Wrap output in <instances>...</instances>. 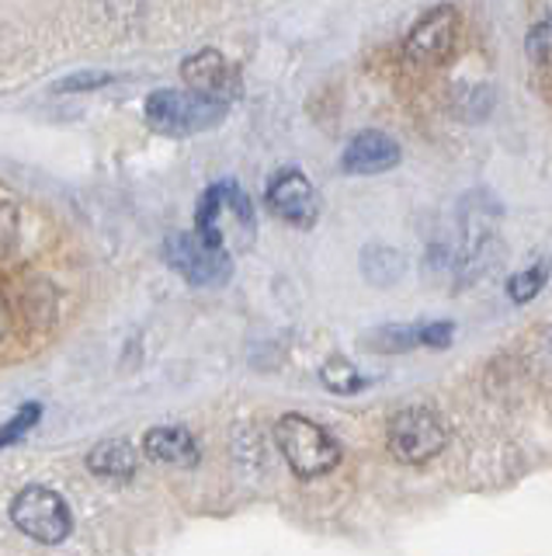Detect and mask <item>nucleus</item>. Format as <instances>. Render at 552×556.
<instances>
[{
    "label": "nucleus",
    "mask_w": 552,
    "mask_h": 556,
    "mask_svg": "<svg viewBox=\"0 0 552 556\" xmlns=\"http://www.w3.org/2000/svg\"><path fill=\"white\" fill-rule=\"evenodd\" d=\"M195 233L205 243H213V248H227V243L247 248L254 240V208L251 199L240 191V185L233 181L209 185V191L198 199L195 208Z\"/></svg>",
    "instance_id": "f257e3e1"
},
{
    "label": "nucleus",
    "mask_w": 552,
    "mask_h": 556,
    "mask_svg": "<svg viewBox=\"0 0 552 556\" xmlns=\"http://www.w3.org/2000/svg\"><path fill=\"white\" fill-rule=\"evenodd\" d=\"M230 101L209 98L198 91H175V87H164V91H153L146 98V122L153 132L161 136H195L219 126L227 118Z\"/></svg>",
    "instance_id": "f03ea898"
},
{
    "label": "nucleus",
    "mask_w": 552,
    "mask_h": 556,
    "mask_svg": "<svg viewBox=\"0 0 552 556\" xmlns=\"http://www.w3.org/2000/svg\"><path fill=\"white\" fill-rule=\"evenodd\" d=\"M274 442L296 477H323L341 463V445L326 428L303 414H285L274 425Z\"/></svg>",
    "instance_id": "7ed1b4c3"
},
{
    "label": "nucleus",
    "mask_w": 552,
    "mask_h": 556,
    "mask_svg": "<svg viewBox=\"0 0 552 556\" xmlns=\"http://www.w3.org/2000/svg\"><path fill=\"white\" fill-rule=\"evenodd\" d=\"M386 442L393 459H400L407 466H418L435 459L438 452L448 442V431L441 425V417L427 407H403L393 414L389 431H386Z\"/></svg>",
    "instance_id": "20e7f679"
},
{
    "label": "nucleus",
    "mask_w": 552,
    "mask_h": 556,
    "mask_svg": "<svg viewBox=\"0 0 552 556\" xmlns=\"http://www.w3.org/2000/svg\"><path fill=\"white\" fill-rule=\"evenodd\" d=\"M164 261L184 278V282L202 286V289L222 286L233 275V257L227 254V248H213V243H205L195 230L170 233L164 240Z\"/></svg>",
    "instance_id": "39448f33"
},
{
    "label": "nucleus",
    "mask_w": 552,
    "mask_h": 556,
    "mask_svg": "<svg viewBox=\"0 0 552 556\" xmlns=\"http://www.w3.org/2000/svg\"><path fill=\"white\" fill-rule=\"evenodd\" d=\"M11 518L25 535H31L36 543H49V546L63 543L74 529L63 497L56 491H49V486H25L11 504Z\"/></svg>",
    "instance_id": "423d86ee"
},
{
    "label": "nucleus",
    "mask_w": 552,
    "mask_h": 556,
    "mask_svg": "<svg viewBox=\"0 0 552 556\" xmlns=\"http://www.w3.org/2000/svg\"><path fill=\"white\" fill-rule=\"evenodd\" d=\"M459 42V11L455 8H435L427 11L418 25L410 28L403 42V56L413 66H441Z\"/></svg>",
    "instance_id": "0eeeda50"
},
{
    "label": "nucleus",
    "mask_w": 552,
    "mask_h": 556,
    "mask_svg": "<svg viewBox=\"0 0 552 556\" xmlns=\"http://www.w3.org/2000/svg\"><path fill=\"white\" fill-rule=\"evenodd\" d=\"M268 208L282 223L292 226H313L320 216V199H317V188L309 185V178L303 170H279L268 185Z\"/></svg>",
    "instance_id": "6e6552de"
},
{
    "label": "nucleus",
    "mask_w": 552,
    "mask_h": 556,
    "mask_svg": "<svg viewBox=\"0 0 552 556\" xmlns=\"http://www.w3.org/2000/svg\"><path fill=\"white\" fill-rule=\"evenodd\" d=\"M181 77H184L188 87H192V91L209 94V98L233 101L240 94L236 70L227 63V56H222L219 49H198V52H192V56L181 63Z\"/></svg>",
    "instance_id": "1a4fd4ad"
},
{
    "label": "nucleus",
    "mask_w": 552,
    "mask_h": 556,
    "mask_svg": "<svg viewBox=\"0 0 552 556\" xmlns=\"http://www.w3.org/2000/svg\"><path fill=\"white\" fill-rule=\"evenodd\" d=\"M400 164V143L386 132H361L344 147L341 167L348 174H383Z\"/></svg>",
    "instance_id": "9d476101"
},
{
    "label": "nucleus",
    "mask_w": 552,
    "mask_h": 556,
    "mask_svg": "<svg viewBox=\"0 0 552 556\" xmlns=\"http://www.w3.org/2000/svg\"><path fill=\"white\" fill-rule=\"evenodd\" d=\"M143 452L150 459L167 463V466H195L198 463V445L192 439V431H184L178 425H164L146 431Z\"/></svg>",
    "instance_id": "9b49d317"
},
{
    "label": "nucleus",
    "mask_w": 552,
    "mask_h": 556,
    "mask_svg": "<svg viewBox=\"0 0 552 556\" xmlns=\"http://www.w3.org/2000/svg\"><path fill=\"white\" fill-rule=\"evenodd\" d=\"M88 466L94 477L105 480H129L136 473V448L123 439H108L88 452Z\"/></svg>",
    "instance_id": "f8f14e48"
},
{
    "label": "nucleus",
    "mask_w": 552,
    "mask_h": 556,
    "mask_svg": "<svg viewBox=\"0 0 552 556\" xmlns=\"http://www.w3.org/2000/svg\"><path fill=\"white\" fill-rule=\"evenodd\" d=\"M361 271L372 286H393L396 278L403 275V254L393 251V248H383V243H375L365 254H361Z\"/></svg>",
    "instance_id": "ddd939ff"
},
{
    "label": "nucleus",
    "mask_w": 552,
    "mask_h": 556,
    "mask_svg": "<svg viewBox=\"0 0 552 556\" xmlns=\"http://www.w3.org/2000/svg\"><path fill=\"white\" fill-rule=\"evenodd\" d=\"M22 243V208L14 202H0V261H11Z\"/></svg>",
    "instance_id": "4468645a"
},
{
    "label": "nucleus",
    "mask_w": 552,
    "mask_h": 556,
    "mask_svg": "<svg viewBox=\"0 0 552 556\" xmlns=\"http://www.w3.org/2000/svg\"><path fill=\"white\" fill-rule=\"evenodd\" d=\"M323 387L334 390V393H358L361 387H365V379L358 376L355 365H348L344 358H331L323 365Z\"/></svg>",
    "instance_id": "2eb2a0df"
},
{
    "label": "nucleus",
    "mask_w": 552,
    "mask_h": 556,
    "mask_svg": "<svg viewBox=\"0 0 552 556\" xmlns=\"http://www.w3.org/2000/svg\"><path fill=\"white\" fill-rule=\"evenodd\" d=\"M545 278H549V265H535V268L517 271L508 282V295H511L514 303H528V300H535V295L542 292Z\"/></svg>",
    "instance_id": "dca6fc26"
},
{
    "label": "nucleus",
    "mask_w": 552,
    "mask_h": 556,
    "mask_svg": "<svg viewBox=\"0 0 552 556\" xmlns=\"http://www.w3.org/2000/svg\"><path fill=\"white\" fill-rule=\"evenodd\" d=\"M39 414H42V407L39 404H25L18 414L11 417V421L0 428V445H11L14 439H22V434L39 421Z\"/></svg>",
    "instance_id": "f3484780"
},
{
    "label": "nucleus",
    "mask_w": 552,
    "mask_h": 556,
    "mask_svg": "<svg viewBox=\"0 0 552 556\" xmlns=\"http://www.w3.org/2000/svg\"><path fill=\"white\" fill-rule=\"evenodd\" d=\"M452 334H455V327L452 324H418V341L427 344V348H445V344H452Z\"/></svg>",
    "instance_id": "a211bd4d"
},
{
    "label": "nucleus",
    "mask_w": 552,
    "mask_h": 556,
    "mask_svg": "<svg viewBox=\"0 0 552 556\" xmlns=\"http://www.w3.org/2000/svg\"><path fill=\"white\" fill-rule=\"evenodd\" d=\"M108 80H112L108 74H77L70 80L56 84V91H80V87H101V84H108Z\"/></svg>",
    "instance_id": "6ab92c4d"
},
{
    "label": "nucleus",
    "mask_w": 552,
    "mask_h": 556,
    "mask_svg": "<svg viewBox=\"0 0 552 556\" xmlns=\"http://www.w3.org/2000/svg\"><path fill=\"white\" fill-rule=\"evenodd\" d=\"M11 334V303L4 300V292H0V341Z\"/></svg>",
    "instance_id": "aec40b11"
}]
</instances>
